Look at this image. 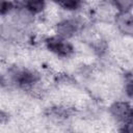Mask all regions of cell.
I'll return each instance as SVG.
<instances>
[{
    "instance_id": "ba28073f",
    "label": "cell",
    "mask_w": 133,
    "mask_h": 133,
    "mask_svg": "<svg viewBox=\"0 0 133 133\" xmlns=\"http://www.w3.org/2000/svg\"><path fill=\"white\" fill-rule=\"evenodd\" d=\"M116 14L133 12V0H109Z\"/></svg>"
},
{
    "instance_id": "30bf717a",
    "label": "cell",
    "mask_w": 133,
    "mask_h": 133,
    "mask_svg": "<svg viewBox=\"0 0 133 133\" xmlns=\"http://www.w3.org/2000/svg\"><path fill=\"white\" fill-rule=\"evenodd\" d=\"M1 17L2 19L8 18L17 8L15 2L12 0H1V6H0Z\"/></svg>"
},
{
    "instance_id": "9c48e42d",
    "label": "cell",
    "mask_w": 133,
    "mask_h": 133,
    "mask_svg": "<svg viewBox=\"0 0 133 133\" xmlns=\"http://www.w3.org/2000/svg\"><path fill=\"white\" fill-rule=\"evenodd\" d=\"M122 90L125 96V99L133 102V75H128L125 77L123 81Z\"/></svg>"
},
{
    "instance_id": "5b68a950",
    "label": "cell",
    "mask_w": 133,
    "mask_h": 133,
    "mask_svg": "<svg viewBox=\"0 0 133 133\" xmlns=\"http://www.w3.org/2000/svg\"><path fill=\"white\" fill-rule=\"evenodd\" d=\"M113 24L122 35L133 38V12L116 14L113 19Z\"/></svg>"
},
{
    "instance_id": "52a82bcc",
    "label": "cell",
    "mask_w": 133,
    "mask_h": 133,
    "mask_svg": "<svg viewBox=\"0 0 133 133\" xmlns=\"http://www.w3.org/2000/svg\"><path fill=\"white\" fill-rule=\"evenodd\" d=\"M49 1L50 0H26L23 8L29 11L33 17L38 18L47 12Z\"/></svg>"
},
{
    "instance_id": "6da1fadb",
    "label": "cell",
    "mask_w": 133,
    "mask_h": 133,
    "mask_svg": "<svg viewBox=\"0 0 133 133\" xmlns=\"http://www.w3.org/2000/svg\"><path fill=\"white\" fill-rule=\"evenodd\" d=\"M42 82V75L34 69L21 65H10L2 74V85L7 83L8 87L30 91Z\"/></svg>"
},
{
    "instance_id": "3957f363",
    "label": "cell",
    "mask_w": 133,
    "mask_h": 133,
    "mask_svg": "<svg viewBox=\"0 0 133 133\" xmlns=\"http://www.w3.org/2000/svg\"><path fill=\"white\" fill-rule=\"evenodd\" d=\"M42 43L49 53L59 59H69L76 54V47L72 41L60 37L55 33L45 36Z\"/></svg>"
},
{
    "instance_id": "7a4b0ae2",
    "label": "cell",
    "mask_w": 133,
    "mask_h": 133,
    "mask_svg": "<svg viewBox=\"0 0 133 133\" xmlns=\"http://www.w3.org/2000/svg\"><path fill=\"white\" fill-rule=\"evenodd\" d=\"M85 29L86 20L80 14L60 17L53 25V31L55 34L70 41L83 34Z\"/></svg>"
},
{
    "instance_id": "8992f818",
    "label": "cell",
    "mask_w": 133,
    "mask_h": 133,
    "mask_svg": "<svg viewBox=\"0 0 133 133\" xmlns=\"http://www.w3.org/2000/svg\"><path fill=\"white\" fill-rule=\"evenodd\" d=\"M50 2L66 15H75L83 10L86 0H50Z\"/></svg>"
},
{
    "instance_id": "277c9868",
    "label": "cell",
    "mask_w": 133,
    "mask_h": 133,
    "mask_svg": "<svg viewBox=\"0 0 133 133\" xmlns=\"http://www.w3.org/2000/svg\"><path fill=\"white\" fill-rule=\"evenodd\" d=\"M108 114L115 124L123 128L133 122V102L127 99L114 100L108 106Z\"/></svg>"
}]
</instances>
